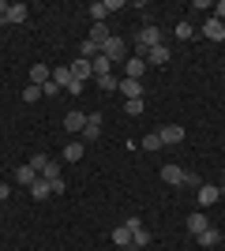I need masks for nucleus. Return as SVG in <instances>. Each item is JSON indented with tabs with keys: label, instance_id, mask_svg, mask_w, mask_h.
I'll return each mask as SVG.
<instances>
[{
	"label": "nucleus",
	"instance_id": "15",
	"mask_svg": "<svg viewBox=\"0 0 225 251\" xmlns=\"http://www.w3.org/2000/svg\"><path fill=\"white\" fill-rule=\"evenodd\" d=\"M26 191H30L34 199H49V195H53V184H49V180H42V176H38V180H34V184H30V188H26Z\"/></svg>",
	"mask_w": 225,
	"mask_h": 251
},
{
	"label": "nucleus",
	"instance_id": "23",
	"mask_svg": "<svg viewBox=\"0 0 225 251\" xmlns=\"http://www.w3.org/2000/svg\"><path fill=\"white\" fill-rule=\"evenodd\" d=\"M64 161H83V143H68L64 147Z\"/></svg>",
	"mask_w": 225,
	"mask_h": 251
},
{
	"label": "nucleus",
	"instance_id": "36",
	"mask_svg": "<svg viewBox=\"0 0 225 251\" xmlns=\"http://www.w3.org/2000/svg\"><path fill=\"white\" fill-rule=\"evenodd\" d=\"M192 8H195V11H214V4H210V0H195Z\"/></svg>",
	"mask_w": 225,
	"mask_h": 251
},
{
	"label": "nucleus",
	"instance_id": "38",
	"mask_svg": "<svg viewBox=\"0 0 225 251\" xmlns=\"http://www.w3.org/2000/svg\"><path fill=\"white\" fill-rule=\"evenodd\" d=\"M8 195H11V188H8V184H0V202L8 199Z\"/></svg>",
	"mask_w": 225,
	"mask_h": 251
},
{
	"label": "nucleus",
	"instance_id": "17",
	"mask_svg": "<svg viewBox=\"0 0 225 251\" xmlns=\"http://www.w3.org/2000/svg\"><path fill=\"white\" fill-rule=\"evenodd\" d=\"M113 244H117V248H131V229L124 225V221L113 229Z\"/></svg>",
	"mask_w": 225,
	"mask_h": 251
},
{
	"label": "nucleus",
	"instance_id": "33",
	"mask_svg": "<svg viewBox=\"0 0 225 251\" xmlns=\"http://www.w3.org/2000/svg\"><path fill=\"white\" fill-rule=\"evenodd\" d=\"M184 188H203V180L195 176V173H188V169H184Z\"/></svg>",
	"mask_w": 225,
	"mask_h": 251
},
{
	"label": "nucleus",
	"instance_id": "10",
	"mask_svg": "<svg viewBox=\"0 0 225 251\" xmlns=\"http://www.w3.org/2000/svg\"><path fill=\"white\" fill-rule=\"evenodd\" d=\"M49 79H53V68H49V64H34L30 68V86H45Z\"/></svg>",
	"mask_w": 225,
	"mask_h": 251
},
{
	"label": "nucleus",
	"instance_id": "22",
	"mask_svg": "<svg viewBox=\"0 0 225 251\" xmlns=\"http://www.w3.org/2000/svg\"><path fill=\"white\" fill-rule=\"evenodd\" d=\"M86 11H90V19H94V23H105V15H109V4H105V0H94V4H90Z\"/></svg>",
	"mask_w": 225,
	"mask_h": 251
},
{
	"label": "nucleus",
	"instance_id": "28",
	"mask_svg": "<svg viewBox=\"0 0 225 251\" xmlns=\"http://www.w3.org/2000/svg\"><path fill=\"white\" fill-rule=\"evenodd\" d=\"M143 150H161V135L158 131H147V135H143Z\"/></svg>",
	"mask_w": 225,
	"mask_h": 251
},
{
	"label": "nucleus",
	"instance_id": "40",
	"mask_svg": "<svg viewBox=\"0 0 225 251\" xmlns=\"http://www.w3.org/2000/svg\"><path fill=\"white\" fill-rule=\"evenodd\" d=\"M222 191H225V184H222Z\"/></svg>",
	"mask_w": 225,
	"mask_h": 251
},
{
	"label": "nucleus",
	"instance_id": "32",
	"mask_svg": "<svg viewBox=\"0 0 225 251\" xmlns=\"http://www.w3.org/2000/svg\"><path fill=\"white\" fill-rule=\"evenodd\" d=\"M117 83L120 79H113V75H98V86H101V90H117Z\"/></svg>",
	"mask_w": 225,
	"mask_h": 251
},
{
	"label": "nucleus",
	"instance_id": "4",
	"mask_svg": "<svg viewBox=\"0 0 225 251\" xmlns=\"http://www.w3.org/2000/svg\"><path fill=\"white\" fill-rule=\"evenodd\" d=\"M203 38H206V42H225V23L214 19V15L203 19Z\"/></svg>",
	"mask_w": 225,
	"mask_h": 251
},
{
	"label": "nucleus",
	"instance_id": "35",
	"mask_svg": "<svg viewBox=\"0 0 225 251\" xmlns=\"http://www.w3.org/2000/svg\"><path fill=\"white\" fill-rule=\"evenodd\" d=\"M56 94H60V86H56V83H53V79H49V83H45V86H42V98H56Z\"/></svg>",
	"mask_w": 225,
	"mask_h": 251
},
{
	"label": "nucleus",
	"instance_id": "12",
	"mask_svg": "<svg viewBox=\"0 0 225 251\" xmlns=\"http://www.w3.org/2000/svg\"><path fill=\"white\" fill-rule=\"evenodd\" d=\"M83 124H86V113H83V109H72V113L64 116V131H79V135H83Z\"/></svg>",
	"mask_w": 225,
	"mask_h": 251
},
{
	"label": "nucleus",
	"instance_id": "16",
	"mask_svg": "<svg viewBox=\"0 0 225 251\" xmlns=\"http://www.w3.org/2000/svg\"><path fill=\"white\" fill-rule=\"evenodd\" d=\"M15 180H19L23 188H30L34 180H38V173H34V169H30V161H23V165L15 169Z\"/></svg>",
	"mask_w": 225,
	"mask_h": 251
},
{
	"label": "nucleus",
	"instance_id": "9",
	"mask_svg": "<svg viewBox=\"0 0 225 251\" xmlns=\"http://www.w3.org/2000/svg\"><path fill=\"white\" fill-rule=\"evenodd\" d=\"M210 225H214V221L206 218L203 210H195L192 218H188V232H192V236H199V232H203V229H210Z\"/></svg>",
	"mask_w": 225,
	"mask_h": 251
},
{
	"label": "nucleus",
	"instance_id": "21",
	"mask_svg": "<svg viewBox=\"0 0 225 251\" xmlns=\"http://www.w3.org/2000/svg\"><path fill=\"white\" fill-rule=\"evenodd\" d=\"M0 23H26V4H11L8 15H4Z\"/></svg>",
	"mask_w": 225,
	"mask_h": 251
},
{
	"label": "nucleus",
	"instance_id": "27",
	"mask_svg": "<svg viewBox=\"0 0 225 251\" xmlns=\"http://www.w3.org/2000/svg\"><path fill=\"white\" fill-rule=\"evenodd\" d=\"M90 64H94V79H98V75H109V68H113V64H109L105 56H101V52H98V56H94Z\"/></svg>",
	"mask_w": 225,
	"mask_h": 251
},
{
	"label": "nucleus",
	"instance_id": "31",
	"mask_svg": "<svg viewBox=\"0 0 225 251\" xmlns=\"http://www.w3.org/2000/svg\"><path fill=\"white\" fill-rule=\"evenodd\" d=\"M124 113H128V116H139V113H143V98H131V101H124Z\"/></svg>",
	"mask_w": 225,
	"mask_h": 251
},
{
	"label": "nucleus",
	"instance_id": "26",
	"mask_svg": "<svg viewBox=\"0 0 225 251\" xmlns=\"http://www.w3.org/2000/svg\"><path fill=\"white\" fill-rule=\"evenodd\" d=\"M147 244H150V232H147V229L139 225V229L131 232V248H147Z\"/></svg>",
	"mask_w": 225,
	"mask_h": 251
},
{
	"label": "nucleus",
	"instance_id": "37",
	"mask_svg": "<svg viewBox=\"0 0 225 251\" xmlns=\"http://www.w3.org/2000/svg\"><path fill=\"white\" fill-rule=\"evenodd\" d=\"M214 19L225 23V0H218V4H214Z\"/></svg>",
	"mask_w": 225,
	"mask_h": 251
},
{
	"label": "nucleus",
	"instance_id": "20",
	"mask_svg": "<svg viewBox=\"0 0 225 251\" xmlns=\"http://www.w3.org/2000/svg\"><path fill=\"white\" fill-rule=\"evenodd\" d=\"M143 60H147V68H150V64H165V60H169V49H165V45H154Z\"/></svg>",
	"mask_w": 225,
	"mask_h": 251
},
{
	"label": "nucleus",
	"instance_id": "34",
	"mask_svg": "<svg viewBox=\"0 0 225 251\" xmlns=\"http://www.w3.org/2000/svg\"><path fill=\"white\" fill-rule=\"evenodd\" d=\"M38 98H42V86H26L23 90V101H38Z\"/></svg>",
	"mask_w": 225,
	"mask_h": 251
},
{
	"label": "nucleus",
	"instance_id": "18",
	"mask_svg": "<svg viewBox=\"0 0 225 251\" xmlns=\"http://www.w3.org/2000/svg\"><path fill=\"white\" fill-rule=\"evenodd\" d=\"M53 83L60 86V90H68V86L75 83V79H72V68H68V64H64V68H53Z\"/></svg>",
	"mask_w": 225,
	"mask_h": 251
},
{
	"label": "nucleus",
	"instance_id": "7",
	"mask_svg": "<svg viewBox=\"0 0 225 251\" xmlns=\"http://www.w3.org/2000/svg\"><path fill=\"white\" fill-rule=\"evenodd\" d=\"M117 90L124 94V101H131V98H143V79H120Z\"/></svg>",
	"mask_w": 225,
	"mask_h": 251
},
{
	"label": "nucleus",
	"instance_id": "8",
	"mask_svg": "<svg viewBox=\"0 0 225 251\" xmlns=\"http://www.w3.org/2000/svg\"><path fill=\"white\" fill-rule=\"evenodd\" d=\"M143 72H147V60H143V56H128V60H124V79H143Z\"/></svg>",
	"mask_w": 225,
	"mask_h": 251
},
{
	"label": "nucleus",
	"instance_id": "14",
	"mask_svg": "<svg viewBox=\"0 0 225 251\" xmlns=\"http://www.w3.org/2000/svg\"><path fill=\"white\" fill-rule=\"evenodd\" d=\"M109 38H113V30H109L105 23H94V26H90V42H94L98 49H101V45H105Z\"/></svg>",
	"mask_w": 225,
	"mask_h": 251
},
{
	"label": "nucleus",
	"instance_id": "19",
	"mask_svg": "<svg viewBox=\"0 0 225 251\" xmlns=\"http://www.w3.org/2000/svg\"><path fill=\"white\" fill-rule=\"evenodd\" d=\"M195 240L203 244V248H214V244L222 240V232H218V225H210V229H203V232H199V236H195Z\"/></svg>",
	"mask_w": 225,
	"mask_h": 251
},
{
	"label": "nucleus",
	"instance_id": "11",
	"mask_svg": "<svg viewBox=\"0 0 225 251\" xmlns=\"http://www.w3.org/2000/svg\"><path fill=\"white\" fill-rule=\"evenodd\" d=\"M195 195H199V206H214V202L222 199V188H214V184H203Z\"/></svg>",
	"mask_w": 225,
	"mask_h": 251
},
{
	"label": "nucleus",
	"instance_id": "5",
	"mask_svg": "<svg viewBox=\"0 0 225 251\" xmlns=\"http://www.w3.org/2000/svg\"><path fill=\"white\" fill-rule=\"evenodd\" d=\"M158 135H161V147H176V143H184V127L165 124V127H158Z\"/></svg>",
	"mask_w": 225,
	"mask_h": 251
},
{
	"label": "nucleus",
	"instance_id": "6",
	"mask_svg": "<svg viewBox=\"0 0 225 251\" xmlns=\"http://www.w3.org/2000/svg\"><path fill=\"white\" fill-rule=\"evenodd\" d=\"M68 68H72V79H75V83H83V86H86V79L94 75V64H90V60H83V56H79V60H72Z\"/></svg>",
	"mask_w": 225,
	"mask_h": 251
},
{
	"label": "nucleus",
	"instance_id": "30",
	"mask_svg": "<svg viewBox=\"0 0 225 251\" xmlns=\"http://www.w3.org/2000/svg\"><path fill=\"white\" fill-rule=\"evenodd\" d=\"M42 180H49V184H53V180H60V161H49V165H45V173H42Z\"/></svg>",
	"mask_w": 225,
	"mask_h": 251
},
{
	"label": "nucleus",
	"instance_id": "1",
	"mask_svg": "<svg viewBox=\"0 0 225 251\" xmlns=\"http://www.w3.org/2000/svg\"><path fill=\"white\" fill-rule=\"evenodd\" d=\"M154 45H165V34H161V26H154V23L139 26V34H135V56H147Z\"/></svg>",
	"mask_w": 225,
	"mask_h": 251
},
{
	"label": "nucleus",
	"instance_id": "29",
	"mask_svg": "<svg viewBox=\"0 0 225 251\" xmlns=\"http://www.w3.org/2000/svg\"><path fill=\"white\" fill-rule=\"evenodd\" d=\"M173 34H176L180 42H188V38H195V26H192V23H176V30H173Z\"/></svg>",
	"mask_w": 225,
	"mask_h": 251
},
{
	"label": "nucleus",
	"instance_id": "39",
	"mask_svg": "<svg viewBox=\"0 0 225 251\" xmlns=\"http://www.w3.org/2000/svg\"><path fill=\"white\" fill-rule=\"evenodd\" d=\"M8 8H11L8 0H0V19H4V15H8Z\"/></svg>",
	"mask_w": 225,
	"mask_h": 251
},
{
	"label": "nucleus",
	"instance_id": "24",
	"mask_svg": "<svg viewBox=\"0 0 225 251\" xmlns=\"http://www.w3.org/2000/svg\"><path fill=\"white\" fill-rule=\"evenodd\" d=\"M49 161H53V157H49V154H34V157H30V169H34V173H38V176H42Z\"/></svg>",
	"mask_w": 225,
	"mask_h": 251
},
{
	"label": "nucleus",
	"instance_id": "25",
	"mask_svg": "<svg viewBox=\"0 0 225 251\" xmlns=\"http://www.w3.org/2000/svg\"><path fill=\"white\" fill-rule=\"evenodd\" d=\"M98 52H101V49H98V45H94V42H90V38H86V42H83V45H79V56H83V60H94Z\"/></svg>",
	"mask_w": 225,
	"mask_h": 251
},
{
	"label": "nucleus",
	"instance_id": "3",
	"mask_svg": "<svg viewBox=\"0 0 225 251\" xmlns=\"http://www.w3.org/2000/svg\"><path fill=\"white\" fill-rule=\"evenodd\" d=\"M101 113H86V124H83V143H94L98 135H101Z\"/></svg>",
	"mask_w": 225,
	"mask_h": 251
},
{
	"label": "nucleus",
	"instance_id": "2",
	"mask_svg": "<svg viewBox=\"0 0 225 251\" xmlns=\"http://www.w3.org/2000/svg\"><path fill=\"white\" fill-rule=\"evenodd\" d=\"M101 56H105L109 64H124L131 56V49H128V42L124 38H109L105 45H101Z\"/></svg>",
	"mask_w": 225,
	"mask_h": 251
},
{
	"label": "nucleus",
	"instance_id": "13",
	"mask_svg": "<svg viewBox=\"0 0 225 251\" xmlns=\"http://www.w3.org/2000/svg\"><path fill=\"white\" fill-rule=\"evenodd\" d=\"M161 180L173 184V188H180V184H184V169L180 165H161Z\"/></svg>",
	"mask_w": 225,
	"mask_h": 251
}]
</instances>
